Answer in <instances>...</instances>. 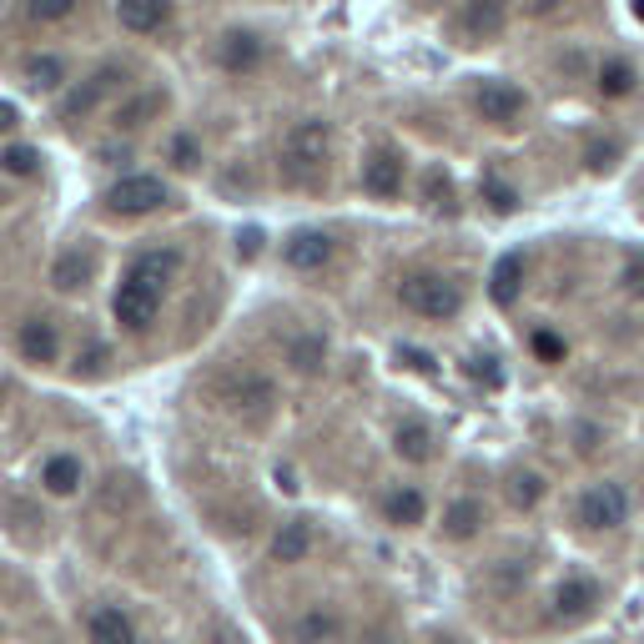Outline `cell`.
Wrapping results in <instances>:
<instances>
[{"label":"cell","mask_w":644,"mask_h":644,"mask_svg":"<svg viewBox=\"0 0 644 644\" xmlns=\"http://www.w3.org/2000/svg\"><path fill=\"white\" fill-rule=\"evenodd\" d=\"M121 81H126V66H101V71H91L81 86H76V91H66V101H60V116H66V121L91 116V111L101 107V101H107V96L116 91Z\"/></svg>","instance_id":"cell-13"},{"label":"cell","mask_w":644,"mask_h":644,"mask_svg":"<svg viewBox=\"0 0 644 644\" xmlns=\"http://www.w3.org/2000/svg\"><path fill=\"white\" fill-rule=\"evenodd\" d=\"M403 181H408V156L398 152V146L378 142L363 152L358 162V187L368 191L373 202H398L403 197Z\"/></svg>","instance_id":"cell-7"},{"label":"cell","mask_w":644,"mask_h":644,"mask_svg":"<svg viewBox=\"0 0 644 644\" xmlns=\"http://www.w3.org/2000/svg\"><path fill=\"white\" fill-rule=\"evenodd\" d=\"M91 277H96V257L86 247H66L56 263H51V282H56L60 292H81Z\"/></svg>","instance_id":"cell-26"},{"label":"cell","mask_w":644,"mask_h":644,"mask_svg":"<svg viewBox=\"0 0 644 644\" xmlns=\"http://www.w3.org/2000/svg\"><path fill=\"white\" fill-rule=\"evenodd\" d=\"M599 604H604L599 579H589V574H569V579H559V585H554V595H549V624L574 630V624L595 620Z\"/></svg>","instance_id":"cell-9"},{"label":"cell","mask_w":644,"mask_h":644,"mask_svg":"<svg viewBox=\"0 0 644 644\" xmlns=\"http://www.w3.org/2000/svg\"><path fill=\"white\" fill-rule=\"evenodd\" d=\"M468 373H474V378H484L489 388H499V382H503L499 358H484V353H474V358H468Z\"/></svg>","instance_id":"cell-36"},{"label":"cell","mask_w":644,"mask_h":644,"mask_svg":"<svg viewBox=\"0 0 644 644\" xmlns=\"http://www.w3.org/2000/svg\"><path fill=\"white\" fill-rule=\"evenodd\" d=\"M484 524H489V509L478 499H454L448 509H443V538L448 544H468V538H478L484 534Z\"/></svg>","instance_id":"cell-21"},{"label":"cell","mask_w":644,"mask_h":644,"mask_svg":"<svg viewBox=\"0 0 644 644\" xmlns=\"http://www.w3.org/2000/svg\"><path fill=\"white\" fill-rule=\"evenodd\" d=\"M634 86H640V71H634L624 56H609L599 60L595 71V91L604 96V101H624V96H634Z\"/></svg>","instance_id":"cell-28"},{"label":"cell","mask_w":644,"mask_h":644,"mask_svg":"<svg viewBox=\"0 0 644 644\" xmlns=\"http://www.w3.org/2000/svg\"><path fill=\"white\" fill-rule=\"evenodd\" d=\"M126 273L167 292V287L177 282V273H181V252L177 247H146V252H136V257H132V267H126Z\"/></svg>","instance_id":"cell-22"},{"label":"cell","mask_w":644,"mask_h":644,"mask_svg":"<svg viewBox=\"0 0 644 644\" xmlns=\"http://www.w3.org/2000/svg\"><path fill=\"white\" fill-rule=\"evenodd\" d=\"M216 398H222V403H227L237 418L263 423V418L277 408V382L267 378L263 368H232L227 378L216 382Z\"/></svg>","instance_id":"cell-5"},{"label":"cell","mask_w":644,"mask_h":644,"mask_svg":"<svg viewBox=\"0 0 644 644\" xmlns=\"http://www.w3.org/2000/svg\"><path fill=\"white\" fill-rule=\"evenodd\" d=\"M478 191H484V202H489L499 216L519 212V191H513L503 177H493V171H489V177H484V181H478Z\"/></svg>","instance_id":"cell-33"},{"label":"cell","mask_w":644,"mask_h":644,"mask_svg":"<svg viewBox=\"0 0 644 644\" xmlns=\"http://www.w3.org/2000/svg\"><path fill=\"white\" fill-rule=\"evenodd\" d=\"M15 347H21V358L25 363H56L60 358V333H56V322L51 318H25L21 322V333H15Z\"/></svg>","instance_id":"cell-19"},{"label":"cell","mask_w":644,"mask_h":644,"mask_svg":"<svg viewBox=\"0 0 644 644\" xmlns=\"http://www.w3.org/2000/svg\"><path fill=\"white\" fill-rule=\"evenodd\" d=\"M25 81H31V91H56V86L66 81V60L60 56H31L25 60Z\"/></svg>","instance_id":"cell-30"},{"label":"cell","mask_w":644,"mask_h":644,"mask_svg":"<svg viewBox=\"0 0 644 644\" xmlns=\"http://www.w3.org/2000/svg\"><path fill=\"white\" fill-rule=\"evenodd\" d=\"M312 544H318V529H312V519H287V524H277L267 554H273V564L292 569V564H302L312 554Z\"/></svg>","instance_id":"cell-14"},{"label":"cell","mask_w":644,"mask_h":644,"mask_svg":"<svg viewBox=\"0 0 644 644\" xmlns=\"http://www.w3.org/2000/svg\"><path fill=\"white\" fill-rule=\"evenodd\" d=\"M15 121H21V111H15V107H11V101H0V136L11 132Z\"/></svg>","instance_id":"cell-40"},{"label":"cell","mask_w":644,"mask_h":644,"mask_svg":"<svg viewBox=\"0 0 644 644\" xmlns=\"http://www.w3.org/2000/svg\"><path fill=\"white\" fill-rule=\"evenodd\" d=\"M534 353H538L544 363H564V343H559L554 333H534Z\"/></svg>","instance_id":"cell-37"},{"label":"cell","mask_w":644,"mask_h":644,"mask_svg":"<svg viewBox=\"0 0 644 644\" xmlns=\"http://www.w3.org/2000/svg\"><path fill=\"white\" fill-rule=\"evenodd\" d=\"M337 630H343L337 609H333V604H312L308 614L298 620V644H333Z\"/></svg>","instance_id":"cell-29"},{"label":"cell","mask_w":644,"mask_h":644,"mask_svg":"<svg viewBox=\"0 0 644 644\" xmlns=\"http://www.w3.org/2000/svg\"><path fill=\"white\" fill-rule=\"evenodd\" d=\"M382 519L393 529H418L429 519V493L418 489V484H393V489L382 493Z\"/></svg>","instance_id":"cell-17"},{"label":"cell","mask_w":644,"mask_h":644,"mask_svg":"<svg viewBox=\"0 0 644 644\" xmlns=\"http://www.w3.org/2000/svg\"><path fill=\"white\" fill-rule=\"evenodd\" d=\"M614 156H620V146H614V142L595 146V152H589V171H609V167H614Z\"/></svg>","instance_id":"cell-39"},{"label":"cell","mask_w":644,"mask_h":644,"mask_svg":"<svg viewBox=\"0 0 644 644\" xmlns=\"http://www.w3.org/2000/svg\"><path fill=\"white\" fill-rule=\"evenodd\" d=\"M86 640L91 644H142L136 640V624L126 620L116 604L91 609V620H86Z\"/></svg>","instance_id":"cell-24"},{"label":"cell","mask_w":644,"mask_h":644,"mask_svg":"<svg viewBox=\"0 0 644 644\" xmlns=\"http://www.w3.org/2000/svg\"><path fill=\"white\" fill-rule=\"evenodd\" d=\"M574 519H579V529H589V534H614V529L630 524V489L614 484V478H599V484H589V489L579 493Z\"/></svg>","instance_id":"cell-4"},{"label":"cell","mask_w":644,"mask_h":644,"mask_svg":"<svg viewBox=\"0 0 644 644\" xmlns=\"http://www.w3.org/2000/svg\"><path fill=\"white\" fill-rule=\"evenodd\" d=\"M433 644H464V640H458V634H443V640H433Z\"/></svg>","instance_id":"cell-42"},{"label":"cell","mask_w":644,"mask_h":644,"mask_svg":"<svg viewBox=\"0 0 644 644\" xmlns=\"http://www.w3.org/2000/svg\"><path fill=\"white\" fill-rule=\"evenodd\" d=\"M167 111V91H142V96H132V101H121L116 111H111V126L116 132H142V126H152L156 116Z\"/></svg>","instance_id":"cell-23"},{"label":"cell","mask_w":644,"mask_h":644,"mask_svg":"<svg viewBox=\"0 0 644 644\" xmlns=\"http://www.w3.org/2000/svg\"><path fill=\"white\" fill-rule=\"evenodd\" d=\"M167 162H171L177 171H197V167H202V142H197L191 132L171 136V142H167Z\"/></svg>","instance_id":"cell-32"},{"label":"cell","mask_w":644,"mask_h":644,"mask_svg":"<svg viewBox=\"0 0 644 644\" xmlns=\"http://www.w3.org/2000/svg\"><path fill=\"white\" fill-rule=\"evenodd\" d=\"M468 107H474V116L484 121V126L513 132V126H524V116H529V91L513 86L509 76H484V81H474V91H468Z\"/></svg>","instance_id":"cell-2"},{"label":"cell","mask_w":644,"mask_h":644,"mask_svg":"<svg viewBox=\"0 0 644 644\" xmlns=\"http://www.w3.org/2000/svg\"><path fill=\"white\" fill-rule=\"evenodd\" d=\"M0 171H5V177H36L41 152L36 146H5V152H0Z\"/></svg>","instance_id":"cell-31"},{"label":"cell","mask_w":644,"mask_h":644,"mask_svg":"<svg viewBox=\"0 0 644 644\" xmlns=\"http://www.w3.org/2000/svg\"><path fill=\"white\" fill-rule=\"evenodd\" d=\"M393 454L403 458V464H413V468L433 464V454H438L433 423H423V418H403V423L393 429Z\"/></svg>","instance_id":"cell-18"},{"label":"cell","mask_w":644,"mask_h":644,"mask_svg":"<svg viewBox=\"0 0 644 644\" xmlns=\"http://www.w3.org/2000/svg\"><path fill=\"white\" fill-rule=\"evenodd\" d=\"M162 287H152V282H142V277H121L116 282V298H111V318L126 327V333H152V322L162 318Z\"/></svg>","instance_id":"cell-8"},{"label":"cell","mask_w":644,"mask_h":644,"mask_svg":"<svg viewBox=\"0 0 644 644\" xmlns=\"http://www.w3.org/2000/svg\"><path fill=\"white\" fill-rule=\"evenodd\" d=\"M398 302H403V312H413L423 322H454L464 312V287L448 273L413 267V273L398 277Z\"/></svg>","instance_id":"cell-1"},{"label":"cell","mask_w":644,"mask_h":644,"mask_svg":"<svg viewBox=\"0 0 644 644\" xmlns=\"http://www.w3.org/2000/svg\"><path fill=\"white\" fill-rule=\"evenodd\" d=\"M263 60H267L263 31H252V25H232V31L216 36V66H222L227 76H252Z\"/></svg>","instance_id":"cell-11"},{"label":"cell","mask_w":644,"mask_h":644,"mask_svg":"<svg viewBox=\"0 0 644 644\" xmlns=\"http://www.w3.org/2000/svg\"><path fill=\"white\" fill-rule=\"evenodd\" d=\"M423 202H429L433 212H454V181H448L443 167H433L429 177H423Z\"/></svg>","instance_id":"cell-34"},{"label":"cell","mask_w":644,"mask_h":644,"mask_svg":"<svg viewBox=\"0 0 644 644\" xmlns=\"http://www.w3.org/2000/svg\"><path fill=\"white\" fill-rule=\"evenodd\" d=\"M503 493H509V503L519 513H534L538 503L549 499V478L538 474V468H513L509 484H503Z\"/></svg>","instance_id":"cell-27"},{"label":"cell","mask_w":644,"mask_h":644,"mask_svg":"<svg viewBox=\"0 0 644 644\" xmlns=\"http://www.w3.org/2000/svg\"><path fill=\"white\" fill-rule=\"evenodd\" d=\"M167 202H171V187L162 177H152V171H132V177L111 181V187L101 191V207H107L111 216H152Z\"/></svg>","instance_id":"cell-6"},{"label":"cell","mask_w":644,"mask_h":644,"mask_svg":"<svg viewBox=\"0 0 644 644\" xmlns=\"http://www.w3.org/2000/svg\"><path fill=\"white\" fill-rule=\"evenodd\" d=\"M86 484V464L76 454H51L46 464H41V489L51 493V499H76Z\"/></svg>","instance_id":"cell-20"},{"label":"cell","mask_w":644,"mask_h":644,"mask_svg":"<svg viewBox=\"0 0 644 644\" xmlns=\"http://www.w3.org/2000/svg\"><path fill=\"white\" fill-rule=\"evenodd\" d=\"M171 11H177V0H116V21L132 36H156L171 21Z\"/></svg>","instance_id":"cell-16"},{"label":"cell","mask_w":644,"mask_h":644,"mask_svg":"<svg viewBox=\"0 0 644 644\" xmlns=\"http://www.w3.org/2000/svg\"><path fill=\"white\" fill-rule=\"evenodd\" d=\"M559 5H564V0H529V11H534V15H549V11H559Z\"/></svg>","instance_id":"cell-41"},{"label":"cell","mask_w":644,"mask_h":644,"mask_svg":"<svg viewBox=\"0 0 644 644\" xmlns=\"http://www.w3.org/2000/svg\"><path fill=\"white\" fill-rule=\"evenodd\" d=\"M327 146H333V126L318 116L298 121L292 132L282 136V171L287 181H308L322 171V162H327Z\"/></svg>","instance_id":"cell-3"},{"label":"cell","mask_w":644,"mask_h":644,"mask_svg":"<svg viewBox=\"0 0 644 644\" xmlns=\"http://www.w3.org/2000/svg\"><path fill=\"white\" fill-rule=\"evenodd\" d=\"M76 5H81V0H25V15H31V21H66V15L76 11Z\"/></svg>","instance_id":"cell-35"},{"label":"cell","mask_w":644,"mask_h":644,"mask_svg":"<svg viewBox=\"0 0 644 644\" xmlns=\"http://www.w3.org/2000/svg\"><path fill=\"white\" fill-rule=\"evenodd\" d=\"M509 31V0H464L454 15V36L464 46H489Z\"/></svg>","instance_id":"cell-10"},{"label":"cell","mask_w":644,"mask_h":644,"mask_svg":"<svg viewBox=\"0 0 644 644\" xmlns=\"http://www.w3.org/2000/svg\"><path fill=\"white\" fill-rule=\"evenodd\" d=\"M282 363L298 373V378H322V368H327V337L312 333V327L292 333L282 347Z\"/></svg>","instance_id":"cell-15"},{"label":"cell","mask_w":644,"mask_h":644,"mask_svg":"<svg viewBox=\"0 0 644 644\" xmlns=\"http://www.w3.org/2000/svg\"><path fill=\"white\" fill-rule=\"evenodd\" d=\"M634 11H640V21H644V0H634Z\"/></svg>","instance_id":"cell-43"},{"label":"cell","mask_w":644,"mask_h":644,"mask_svg":"<svg viewBox=\"0 0 644 644\" xmlns=\"http://www.w3.org/2000/svg\"><path fill=\"white\" fill-rule=\"evenodd\" d=\"M107 358H111L107 347H86V353H81V368H76V373H81V378H91V373L107 368Z\"/></svg>","instance_id":"cell-38"},{"label":"cell","mask_w":644,"mask_h":644,"mask_svg":"<svg viewBox=\"0 0 644 644\" xmlns=\"http://www.w3.org/2000/svg\"><path fill=\"white\" fill-rule=\"evenodd\" d=\"M333 252H337L333 232H322V227H298L282 237V263L292 273H322V267L333 263Z\"/></svg>","instance_id":"cell-12"},{"label":"cell","mask_w":644,"mask_h":644,"mask_svg":"<svg viewBox=\"0 0 644 644\" xmlns=\"http://www.w3.org/2000/svg\"><path fill=\"white\" fill-rule=\"evenodd\" d=\"M519 292H524V252H503L489 273V298L499 302V308H513Z\"/></svg>","instance_id":"cell-25"}]
</instances>
